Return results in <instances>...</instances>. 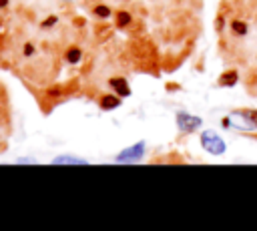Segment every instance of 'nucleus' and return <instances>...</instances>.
Masks as SVG:
<instances>
[{
    "mask_svg": "<svg viewBox=\"0 0 257 231\" xmlns=\"http://www.w3.org/2000/svg\"><path fill=\"white\" fill-rule=\"evenodd\" d=\"M215 28H217V30L223 28V16H217V20H215Z\"/></svg>",
    "mask_w": 257,
    "mask_h": 231,
    "instance_id": "2eb2a0df",
    "label": "nucleus"
},
{
    "mask_svg": "<svg viewBox=\"0 0 257 231\" xmlns=\"http://www.w3.org/2000/svg\"><path fill=\"white\" fill-rule=\"evenodd\" d=\"M24 52H26V56H32V54H34V46H32L30 42H26V44H24Z\"/></svg>",
    "mask_w": 257,
    "mask_h": 231,
    "instance_id": "4468645a",
    "label": "nucleus"
},
{
    "mask_svg": "<svg viewBox=\"0 0 257 231\" xmlns=\"http://www.w3.org/2000/svg\"><path fill=\"white\" fill-rule=\"evenodd\" d=\"M54 165H64V163H72V165H84L86 159L82 157H74V155H60V157H54L52 159Z\"/></svg>",
    "mask_w": 257,
    "mask_h": 231,
    "instance_id": "6e6552de",
    "label": "nucleus"
},
{
    "mask_svg": "<svg viewBox=\"0 0 257 231\" xmlns=\"http://www.w3.org/2000/svg\"><path fill=\"white\" fill-rule=\"evenodd\" d=\"M201 145L207 153L211 155H223L227 151V145L225 141L215 133V131H203L201 133Z\"/></svg>",
    "mask_w": 257,
    "mask_h": 231,
    "instance_id": "f257e3e1",
    "label": "nucleus"
},
{
    "mask_svg": "<svg viewBox=\"0 0 257 231\" xmlns=\"http://www.w3.org/2000/svg\"><path fill=\"white\" fill-rule=\"evenodd\" d=\"M231 30H233V34H237V36H245V34L249 32V26H247V22L235 18V20H231Z\"/></svg>",
    "mask_w": 257,
    "mask_h": 231,
    "instance_id": "1a4fd4ad",
    "label": "nucleus"
},
{
    "mask_svg": "<svg viewBox=\"0 0 257 231\" xmlns=\"http://www.w3.org/2000/svg\"><path fill=\"white\" fill-rule=\"evenodd\" d=\"M16 163H34V161L28 159V157H20V159H16Z\"/></svg>",
    "mask_w": 257,
    "mask_h": 231,
    "instance_id": "dca6fc26",
    "label": "nucleus"
},
{
    "mask_svg": "<svg viewBox=\"0 0 257 231\" xmlns=\"http://www.w3.org/2000/svg\"><path fill=\"white\" fill-rule=\"evenodd\" d=\"M92 12H94V16H98V18H102V20H106V18L110 16V8H108L106 4H96V6L92 8Z\"/></svg>",
    "mask_w": 257,
    "mask_h": 231,
    "instance_id": "f8f14e48",
    "label": "nucleus"
},
{
    "mask_svg": "<svg viewBox=\"0 0 257 231\" xmlns=\"http://www.w3.org/2000/svg\"><path fill=\"white\" fill-rule=\"evenodd\" d=\"M8 2H10V0H0V10H2V8H6V6H8Z\"/></svg>",
    "mask_w": 257,
    "mask_h": 231,
    "instance_id": "f3484780",
    "label": "nucleus"
},
{
    "mask_svg": "<svg viewBox=\"0 0 257 231\" xmlns=\"http://www.w3.org/2000/svg\"><path fill=\"white\" fill-rule=\"evenodd\" d=\"M56 22H58V18H56V16H48V18L42 22V26H44V28H50V26H54Z\"/></svg>",
    "mask_w": 257,
    "mask_h": 231,
    "instance_id": "ddd939ff",
    "label": "nucleus"
},
{
    "mask_svg": "<svg viewBox=\"0 0 257 231\" xmlns=\"http://www.w3.org/2000/svg\"><path fill=\"white\" fill-rule=\"evenodd\" d=\"M201 125H203V119H201V117L189 114V112H185V110L177 112V127H179L181 133H195Z\"/></svg>",
    "mask_w": 257,
    "mask_h": 231,
    "instance_id": "7ed1b4c3",
    "label": "nucleus"
},
{
    "mask_svg": "<svg viewBox=\"0 0 257 231\" xmlns=\"http://www.w3.org/2000/svg\"><path fill=\"white\" fill-rule=\"evenodd\" d=\"M66 60L70 62V64H76L80 58H82V50L78 48V46H70V48H66Z\"/></svg>",
    "mask_w": 257,
    "mask_h": 231,
    "instance_id": "9b49d317",
    "label": "nucleus"
},
{
    "mask_svg": "<svg viewBox=\"0 0 257 231\" xmlns=\"http://www.w3.org/2000/svg\"><path fill=\"white\" fill-rule=\"evenodd\" d=\"M120 100L122 98L118 94H102L100 100H98V104H100L102 110H112V108H118L120 106Z\"/></svg>",
    "mask_w": 257,
    "mask_h": 231,
    "instance_id": "0eeeda50",
    "label": "nucleus"
},
{
    "mask_svg": "<svg viewBox=\"0 0 257 231\" xmlns=\"http://www.w3.org/2000/svg\"><path fill=\"white\" fill-rule=\"evenodd\" d=\"M229 123L233 129H239V131H255L257 129V123L247 114V110H235L229 114Z\"/></svg>",
    "mask_w": 257,
    "mask_h": 231,
    "instance_id": "20e7f679",
    "label": "nucleus"
},
{
    "mask_svg": "<svg viewBox=\"0 0 257 231\" xmlns=\"http://www.w3.org/2000/svg\"><path fill=\"white\" fill-rule=\"evenodd\" d=\"M237 80H239V72L235 70V68H231V70H225L221 76H219V86L221 88H231V86H235L237 84Z\"/></svg>",
    "mask_w": 257,
    "mask_h": 231,
    "instance_id": "423d86ee",
    "label": "nucleus"
},
{
    "mask_svg": "<svg viewBox=\"0 0 257 231\" xmlns=\"http://www.w3.org/2000/svg\"><path fill=\"white\" fill-rule=\"evenodd\" d=\"M143 155H145V143L141 141V143H135V145L126 147L124 151H120L114 157V161L116 163H137V161L143 159Z\"/></svg>",
    "mask_w": 257,
    "mask_h": 231,
    "instance_id": "f03ea898",
    "label": "nucleus"
},
{
    "mask_svg": "<svg viewBox=\"0 0 257 231\" xmlns=\"http://www.w3.org/2000/svg\"><path fill=\"white\" fill-rule=\"evenodd\" d=\"M114 20H116V26H118V28H126V26L133 22V16H131L126 10H118L116 16H114Z\"/></svg>",
    "mask_w": 257,
    "mask_h": 231,
    "instance_id": "9d476101",
    "label": "nucleus"
},
{
    "mask_svg": "<svg viewBox=\"0 0 257 231\" xmlns=\"http://www.w3.org/2000/svg\"><path fill=\"white\" fill-rule=\"evenodd\" d=\"M108 86H110V88L114 90V94H118L120 98L131 96V86H128L126 78H122V76H112V78H108Z\"/></svg>",
    "mask_w": 257,
    "mask_h": 231,
    "instance_id": "39448f33",
    "label": "nucleus"
}]
</instances>
